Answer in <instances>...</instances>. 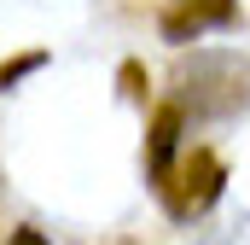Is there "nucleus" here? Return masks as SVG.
<instances>
[{"label":"nucleus","mask_w":250,"mask_h":245,"mask_svg":"<svg viewBox=\"0 0 250 245\" xmlns=\"http://www.w3.org/2000/svg\"><path fill=\"white\" fill-rule=\"evenodd\" d=\"M6 245H47V240H41L35 228H18V234H12V240H6Z\"/></svg>","instance_id":"obj_5"},{"label":"nucleus","mask_w":250,"mask_h":245,"mask_svg":"<svg viewBox=\"0 0 250 245\" xmlns=\"http://www.w3.org/2000/svg\"><path fill=\"white\" fill-rule=\"evenodd\" d=\"M233 12H239L233 0H175V6L163 12V41L187 47V41H198L204 29H227Z\"/></svg>","instance_id":"obj_2"},{"label":"nucleus","mask_w":250,"mask_h":245,"mask_svg":"<svg viewBox=\"0 0 250 245\" xmlns=\"http://www.w3.org/2000/svg\"><path fill=\"white\" fill-rule=\"evenodd\" d=\"M181 105H157V117H151V175H163L181 152Z\"/></svg>","instance_id":"obj_3"},{"label":"nucleus","mask_w":250,"mask_h":245,"mask_svg":"<svg viewBox=\"0 0 250 245\" xmlns=\"http://www.w3.org/2000/svg\"><path fill=\"white\" fill-rule=\"evenodd\" d=\"M117 245H128V240H117Z\"/></svg>","instance_id":"obj_6"},{"label":"nucleus","mask_w":250,"mask_h":245,"mask_svg":"<svg viewBox=\"0 0 250 245\" xmlns=\"http://www.w3.org/2000/svg\"><path fill=\"white\" fill-rule=\"evenodd\" d=\"M47 64V53H23V59H12V64H0V94L18 82V76H29V70H41Z\"/></svg>","instance_id":"obj_4"},{"label":"nucleus","mask_w":250,"mask_h":245,"mask_svg":"<svg viewBox=\"0 0 250 245\" xmlns=\"http://www.w3.org/2000/svg\"><path fill=\"white\" fill-rule=\"evenodd\" d=\"M221 181H227V164H221L209 146H192V152H181V158H175L163 175H151L157 198H163V210H169L175 222L204 216V210L221 198Z\"/></svg>","instance_id":"obj_1"}]
</instances>
